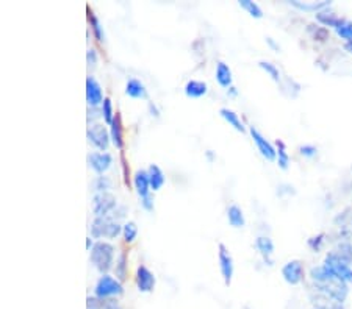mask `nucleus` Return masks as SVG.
<instances>
[{
	"label": "nucleus",
	"mask_w": 352,
	"mask_h": 309,
	"mask_svg": "<svg viewBox=\"0 0 352 309\" xmlns=\"http://www.w3.org/2000/svg\"><path fill=\"white\" fill-rule=\"evenodd\" d=\"M116 247L110 240H95L89 252V263L100 275L110 273L116 263Z\"/></svg>",
	"instance_id": "1"
},
{
	"label": "nucleus",
	"mask_w": 352,
	"mask_h": 309,
	"mask_svg": "<svg viewBox=\"0 0 352 309\" xmlns=\"http://www.w3.org/2000/svg\"><path fill=\"white\" fill-rule=\"evenodd\" d=\"M122 234V223L108 217H94L89 225V236L95 240H115Z\"/></svg>",
	"instance_id": "2"
},
{
	"label": "nucleus",
	"mask_w": 352,
	"mask_h": 309,
	"mask_svg": "<svg viewBox=\"0 0 352 309\" xmlns=\"http://www.w3.org/2000/svg\"><path fill=\"white\" fill-rule=\"evenodd\" d=\"M124 294V286L115 275H100L94 284L92 295L99 298H118Z\"/></svg>",
	"instance_id": "3"
},
{
	"label": "nucleus",
	"mask_w": 352,
	"mask_h": 309,
	"mask_svg": "<svg viewBox=\"0 0 352 309\" xmlns=\"http://www.w3.org/2000/svg\"><path fill=\"white\" fill-rule=\"evenodd\" d=\"M86 139L97 152H108L111 145L110 128L104 122H97L88 127L86 130Z\"/></svg>",
	"instance_id": "4"
},
{
	"label": "nucleus",
	"mask_w": 352,
	"mask_h": 309,
	"mask_svg": "<svg viewBox=\"0 0 352 309\" xmlns=\"http://www.w3.org/2000/svg\"><path fill=\"white\" fill-rule=\"evenodd\" d=\"M313 289L316 294L323 295L335 303H344L349 294L347 284L340 281V280H333L329 283H321V284H313Z\"/></svg>",
	"instance_id": "5"
},
{
	"label": "nucleus",
	"mask_w": 352,
	"mask_h": 309,
	"mask_svg": "<svg viewBox=\"0 0 352 309\" xmlns=\"http://www.w3.org/2000/svg\"><path fill=\"white\" fill-rule=\"evenodd\" d=\"M119 206L118 197L113 192H99L92 195V214L94 217H108Z\"/></svg>",
	"instance_id": "6"
},
{
	"label": "nucleus",
	"mask_w": 352,
	"mask_h": 309,
	"mask_svg": "<svg viewBox=\"0 0 352 309\" xmlns=\"http://www.w3.org/2000/svg\"><path fill=\"white\" fill-rule=\"evenodd\" d=\"M326 267L330 269V272L337 276L338 280H341L343 283L349 284L352 283V266H349L347 263H344L343 259L335 253L333 250L329 252L324 258V263Z\"/></svg>",
	"instance_id": "7"
},
{
	"label": "nucleus",
	"mask_w": 352,
	"mask_h": 309,
	"mask_svg": "<svg viewBox=\"0 0 352 309\" xmlns=\"http://www.w3.org/2000/svg\"><path fill=\"white\" fill-rule=\"evenodd\" d=\"M218 264H219V272L224 280V284L230 286L233 280V273H235V261L229 249L224 245V243H219L218 245Z\"/></svg>",
	"instance_id": "8"
},
{
	"label": "nucleus",
	"mask_w": 352,
	"mask_h": 309,
	"mask_svg": "<svg viewBox=\"0 0 352 309\" xmlns=\"http://www.w3.org/2000/svg\"><path fill=\"white\" fill-rule=\"evenodd\" d=\"M86 162L91 170H94L95 175H105L111 166H113L115 158L110 152H91L86 156Z\"/></svg>",
	"instance_id": "9"
},
{
	"label": "nucleus",
	"mask_w": 352,
	"mask_h": 309,
	"mask_svg": "<svg viewBox=\"0 0 352 309\" xmlns=\"http://www.w3.org/2000/svg\"><path fill=\"white\" fill-rule=\"evenodd\" d=\"M282 276H283L285 283H288L290 286L300 284L304 278H306V267H304V263L300 259H291V261H288L282 267Z\"/></svg>",
	"instance_id": "10"
},
{
	"label": "nucleus",
	"mask_w": 352,
	"mask_h": 309,
	"mask_svg": "<svg viewBox=\"0 0 352 309\" xmlns=\"http://www.w3.org/2000/svg\"><path fill=\"white\" fill-rule=\"evenodd\" d=\"M249 135L255 144V147L260 152V155L266 159V161H276L277 158V149L273 142H269L257 128L255 127H249Z\"/></svg>",
	"instance_id": "11"
},
{
	"label": "nucleus",
	"mask_w": 352,
	"mask_h": 309,
	"mask_svg": "<svg viewBox=\"0 0 352 309\" xmlns=\"http://www.w3.org/2000/svg\"><path fill=\"white\" fill-rule=\"evenodd\" d=\"M135 284L141 294H150V292H154V289H155L157 276L147 266L139 264L136 267V272H135Z\"/></svg>",
	"instance_id": "12"
},
{
	"label": "nucleus",
	"mask_w": 352,
	"mask_h": 309,
	"mask_svg": "<svg viewBox=\"0 0 352 309\" xmlns=\"http://www.w3.org/2000/svg\"><path fill=\"white\" fill-rule=\"evenodd\" d=\"M104 95V88L102 85L97 81V78L88 75L86 77V103L88 106H94V108H99L104 100H105Z\"/></svg>",
	"instance_id": "13"
},
{
	"label": "nucleus",
	"mask_w": 352,
	"mask_h": 309,
	"mask_svg": "<svg viewBox=\"0 0 352 309\" xmlns=\"http://www.w3.org/2000/svg\"><path fill=\"white\" fill-rule=\"evenodd\" d=\"M132 183H133V188H135V191H136V194H138L139 199L147 197L149 194H152L147 169H138V170L133 173Z\"/></svg>",
	"instance_id": "14"
},
{
	"label": "nucleus",
	"mask_w": 352,
	"mask_h": 309,
	"mask_svg": "<svg viewBox=\"0 0 352 309\" xmlns=\"http://www.w3.org/2000/svg\"><path fill=\"white\" fill-rule=\"evenodd\" d=\"M315 19L319 25H323V27H332V28H338L341 24H344V18H341L340 14H337L333 10L330 8H326L323 11H319L315 14Z\"/></svg>",
	"instance_id": "15"
},
{
	"label": "nucleus",
	"mask_w": 352,
	"mask_h": 309,
	"mask_svg": "<svg viewBox=\"0 0 352 309\" xmlns=\"http://www.w3.org/2000/svg\"><path fill=\"white\" fill-rule=\"evenodd\" d=\"M110 128V136H111V144L115 145V147L118 150H124V125H122V117L119 112H116V116L113 119V122H111V125L108 127Z\"/></svg>",
	"instance_id": "16"
},
{
	"label": "nucleus",
	"mask_w": 352,
	"mask_h": 309,
	"mask_svg": "<svg viewBox=\"0 0 352 309\" xmlns=\"http://www.w3.org/2000/svg\"><path fill=\"white\" fill-rule=\"evenodd\" d=\"M255 249L263 258V261L268 266H273V253H274V242L269 236H259L255 239Z\"/></svg>",
	"instance_id": "17"
},
{
	"label": "nucleus",
	"mask_w": 352,
	"mask_h": 309,
	"mask_svg": "<svg viewBox=\"0 0 352 309\" xmlns=\"http://www.w3.org/2000/svg\"><path fill=\"white\" fill-rule=\"evenodd\" d=\"M125 95H129L130 99H147L149 92L146 85L138 78H129L125 83Z\"/></svg>",
	"instance_id": "18"
},
{
	"label": "nucleus",
	"mask_w": 352,
	"mask_h": 309,
	"mask_svg": "<svg viewBox=\"0 0 352 309\" xmlns=\"http://www.w3.org/2000/svg\"><path fill=\"white\" fill-rule=\"evenodd\" d=\"M215 77H216V81L218 85L221 88H232L233 86V74H232V69L227 63L224 61H219L216 64V71H215Z\"/></svg>",
	"instance_id": "19"
},
{
	"label": "nucleus",
	"mask_w": 352,
	"mask_h": 309,
	"mask_svg": "<svg viewBox=\"0 0 352 309\" xmlns=\"http://www.w3.org/2000/svg\"><path fill=\"white\" fill-rule=\"evenodd\" d=\"M183 92L188 99H202L209 92V85L202 80H188L183 88Z\"/></svg>",
	"instance_id": "20"
},
{
	"label": "nucleus",
	"mask_w": 352,
	"mask_h": 309,
	"mask_svg": "<svg viewBox=\"0 0 352 309\" xmlns=\"http://www.w3.org/2000/svg\"><path fill=\"white\" fill-rule=\"evenodd\" d=\"M149 181H150V189L152 192H158L160 189H162L166 183V175L165 172L162 170V167H160L158 164H150L149 169Z\"/></svg>",
	"instance_id": "21"
},
{
	"label": "nucleus",
	"mask_w": 352,
	"mask_h": 309,
	"mask_svg": "<svg viewBox=\"0 0 352 309\" xmlns=\"http://www.w3.org/2000/svg\"><path fill=\"white\" fill-rule=\"evenodd\" d=\"M113 275L121 283L127 280V276H129V253L127 252H121L118 255L115 267H113Z\"/></svg>",
	"instance_id": "22"
},
{
	"label": "nucleus",
	"mask_w": 352,
	"mask_h": 309,
	"mask_svg": "<svg viewBox=\"0 0 352 309\" xmlns=\"http://www.w3.org/2000/svg\"><path fill=\"white\" fill-rule=\"evenodd\" d=\"M219 116L226 120L233 130H236V132L239 133H244L246 132V127L241 120V117H239V114H236V112L230 108H221L219 109Z\"/></svg>",
	"instance_id": "23"
},
{
	"label": "nucleus",
	"mask_w": 352,
	"mask_h": 309,
	"mask_svg": "<svg viewBox=\"0 0 352 309\" xmlns=\"http://www.w3.org/2000/svg\"><path fill=\"white\" fill-rule=\"evenodd\" d=\"M226 216H227V222L232 228H243V226L246 225L244 213L238 205H230L226 211Z\"/></svg>",
	"instance_id": "24"
},
{
	"label": "nucleus",
	"mask_w": 352,
	"mask_h": 309,
	"mask_svg": "<svg viewBox=\"0 0 352 309\" xmlns=\"http://www.w3.org/2000/svg\"><path fill=\"white\" fill-rule=\"evenodd\" d=\"M88 22H89V27H91V31H92V36L94 39L97 41L99 44H105L107 41V35H105V28H104V24L100 22V19L95 16L92 11L88 10Z\"/></svg>",
	"instance_id": "25"
},
{
	"label": "nucleus",
	"mask_w": 352,
	"mask_h": 309,
	"mask_svg": "<svg viewBox=\"0 0 352 309\" xmlns=\"http://www.w3.org/2000/svg\"><path fill=\"white\" fill-rule=\"evenodd\" d=\"M294 8L300 10V11H307V13H319V11H323L326 8H330V2H299V0H291L290 2Z\"/></svg>",
	"instance_id": "26"
},
{
	"label": "nucleus",
	"mask_w": 352,
	"mask_h": 309,
	"mask_svg": "<svg viewBox=\"0 0 352 309\" xmlns=\"http://www.w3.org/2000/svg\"><path fill=\"white\" fill-rule=\"evenodd\" d=\"M307 33L313 38V41H318V42H326L330 38L329 28L319 25V24H309L307 25Z\"/></svg>",
	"instance_id": "27"
},
{
	"label": "nucleus",
	"mask_w": 352,
	"mask_h": 309,
	"mask_svg": "<svg viewBox=\"0 0 352 309\" xmlns=\"http://www.w3.org/2000/svg\"><path fill=\"white\" fill-rule=\"evenodd\" d=\"M138 225L136 222L133 220H125L122 223V237H124V242L125 243H133L138 237Z\"/></svg>",
	"instance_id": "28"
},
{
	"label": "nucleus",
	"mask_w": 352,
	"mask_h": 309,
	"mask_svg": "<svg viewBox=\"0 0 352 309\" xmlns=\"http://www.w3.org/2000/svg\"><path fill=\"white\" fill-rule=\"evenodd\" d=\"M276 149H277V158H276L277 166H279L282 170H288L291 159H290V155H288V152H286V147H285L283 141H280V139L276 141Z\"/></svg>",
	"instance_id": "29"
},
{
	"label": "nucleus",
	"mask_w": 352,
	"mask_h": 309,
	"mask_svg": "<svg viewBox=\"0 0 352 309\" xmlns=\"http://www.w3.org/2000/svg\"><path fill=\"white\" fill-rule=\"evenodd\" d=\"M238 5L241 10H244L250 16V18H254V19H262L263 18L262 7L257 2H254V0H239Z\"/></svg>",
	"instance_id": "30"
},
{
	"label": "nucleus",
	"mask_w": 352,
	"mask_h": 309,
	"mask_svg": "<svg viewBox=\"0 0 352 309\" xmlns=\"http://www.w3.org/2000/svg\"><path fill=\"white\" fill-rule=\"evenodd\" d=\"M333 252L337 253L344 263L352 266V242L350 240H340L337 245H335Z\"/></svg>",
	"instance_id": "31"
},
{
	"label": "nucleus",
	"mask_w": 352,
	"mask_h": 309,
	"mask_svg": "<svg viewBox=\"0 0 352 309\" xmlns=\"http://www.w3.org/2000/svg\"><path fill=\"white\" fill-rule=\"evenodd\" d=\"M92 191L94 194H99V192H111V188H113V181L111 178L107 175H97L92 180Z\"/></svg>",
	"instance_id": "32"
},
{
	"label": "nucleus",
	"mask_w": 352,
	"mask_h": 309,
	"mask_svg": "<svg viewBox=\"0 0 352 309\" xmlns=\"http://www.w3.org/2000/svg\"><path fill=\"white\" fill-rule=\"evenodd\" d=\"M100 111H102V120H104V123H107L110 127L111 122H113V119H115V116H116V112H118V111H115L113 102H111L110 97H105L104 103L100 105Z\"/></svg>",
	"instance_id": "33"
},
{
	"label": "nucleus",
	"mask_w": 352,
	"mask_h": 309,
	"mask_svg": "<svg viewBox=\"0 0 352 309\" xmlns=\"http://www.w3.org/2000/svg\"><path fill=\"white\" fill-rule=\"evenodd\" d=\"M333 223L338 228H349V225H352V208H346L344 211L338 213L333 219Z\"/></svg>",
	"instance_id": "34"
},
{
	"label": "nucleus",
	"mask_w": 352,
	"mask_h": 309,
	"mask_svg": "<svg viewBox=\"0 0 352 309\" xmlns=\"http://www.w3.org/2000/svg\"><path fill=\"white\" fill-rule=\"evenodd\" d=\"M259 66H260V69H263L271 78H273L276 83H279V81H280V71H279V68L276 66V64L262 59V61H259Z\"/></svg>",
	"instance_id": "35"
},
{
	"label": "nucleus",
	"mask_w": 352,
	"mask_h": 309,
	"mask_svg": "<svg viewBox=\"0 0 352 309\" xmlns=\"http://www.w3.org/2000/svg\"><path fill=\"white\" fill-rule=\"evenodd\" d=\"M316 295H318V303L312 309H344V306L341 303H335V301L319 295V294H316Z\"/></svg>",
	"instance_id": "36"
},
{
	"label": "nucleus",
	"mask_w": 352,
	"mask_h": 309,
	"mask_svg": "<svg viewBox=\"0 0 352 309\" xmlns=\"http://www.w3.org/2000/svg\"><path fill=\"white\" fill-rule=\"evenodd\" d=\"M335 33L338 35V38L344 39L346 42L352 41V21H344V24H341L338 28H335Z\"/></svg>",
	"instance_id": "37"
},
{
	"label": "nucleus",
	"mask_w": 352,
	"mask_h": 309,
	"mask_svg": "<svg viewBox=\"0 0 352 309\" xmlns=\"http://www.w3.org/2000/svg\"><path fill=\"white\" fill-rule=\"evenodd\" d=\"M324 242H326V234H324V233H319V234H316V236H312V237L307 240V245L312 249V252L318 253L319 250L323 249Z\"/></svg>",
	"instance_id": "38"
},
{
	"label": "nucleus",
	"mask_w": 352,
	"mask_h": 309,
	"mask_svg": "<svg viewBox=\"0 0 352 309\" xmlns=\"http://www.w3.org/2000/svg\"><path fill=\"white\" fill-rule=\"evenodd\" d=\"M86 64L91 68V69H95L99 64V53L97 50H95L94 47H89L86 50Z\"/></svg>",
	"instance_id": "39"
},
{
	"label": "nucleus",
	"mask_w": 352,
	"mask_h": 309,
	"mask_svg": "<svg viewBox=\"0 0 352 309\" xmlns=\"http://www.w3.org/2000/svg\"><path fill=\"white\" fill-rule=\"evenodd\" d=\"M102 119V111L100 106L94 108V106H88V127L92 123H97Z\"/></svg>",
	"instance_id": "40"
},
{
	"label": "nucleus",
	"mask_w": 352,
	"mask_h": 309,
	"mask_svg": "<svg viewBox=\"0 0 352 309\" xmlns=\"http://www.w3.org/2000/svg\"><path fill=\"white\" fill-rule=\"evenodd\" d=\"M121 167H122V178H124V183L129 186L130 184V178H129V175H130V169H129V162H127V159H125V155H124V150L121 152Z\"/></svg>",
	"instance_id": "41"
},
{
	"label": "nucleus",
	"mask_w": 352,
	"mask_h": 309,
	"mask_svg": "<svg viewBox=\"0 0 352 309\" xmlns=\"http://www.w3.org/2000/svg\"><path fill=\"white\" fill-rule=\"evenodd\" d=\"M86 309H105L104 298H99L95 295H88L86 297Z\"/></svg>",
	"instance_id": "42"
},
{
	"label": "nucleus",
	"mask_w": 352,
	"mask_h": 309,
	"mask_svg": "<svg viewBox=\"0 0 352 309\" xmlns=\"http://www.w3.org/2000/svg\"><path fill=\"white\" fill-rule=\"evenodd\" d=\"M139 203H141V208H142L144 211H147V213H152V211L155 209V199H154V194H149L147 197L139 199Z\"/></svg>",
	"instance_id": "43"
},
{
	"label": "nucleus",
	"mask_w": 352,
	"mask_h": 309,
	"mask_svg": "<svg viewBox=\"0 0 352 309\" xmlns=\"http://www.w3.org/2000/svg\"><path fill=\"white\" fill-rule=\"evenodd\" d=\"M299 153H300L302 156H306V158H313V156H316V153H318V147H315V145H312V144L300 145V147H299Z\"/></svg>",
	"instance_id": "44"
},
{
	"label": "nucleus",
	"mask_w": 352,
	"mask_h": 309,
	"mask_svg": "<svg viewBox=\"0 0 352 309\" xmlns=\"http://www.w3.org/2000/svg\"><path fill=\"white\" fill-rule=\"evenodd\" d=\"M104 307L105 309H122L118 298H104Z\"/></svg>",
	"instance_id": "45"
},
{
	"label": "nucleus",
	"mask_w": 352,
	"mask_h": 309,
	"mask_svg": "<svg viewBox=\"0 0 352 309\" xmlns=\"http://www.w3.org/2000/svg\"><path fill=\"white\" fill-rule=\"evenodd\" d=\"M125 214H127V206H122V205H119L116 209H115V213L111 214V217H113L115 220H121V219H124L125 217Z\"/></svg>",
	"instance_id": "46"
},
{
	"label": "nucleus",
	"mask_w": 352,
	"mask_h": 309,
	"mask_svg": "<svg viewBox=\"0 0 352 309\" xmlns=\"http://www.w3.org/2000/svg\"><path fill=\"white\" fill-rule=\"evenodd\" d=\"M149 111H150V114H152V116H155V117H158V116H160V111H158L157 105H155V103H152V102H149Z\"/></svg>",
	"instance_id": "47"
},
{
	"label": "nucleus",
	"mask_w": 352,
	"mask_h": 309,
	"mask_svg": "<svg viewBox=\"0 0 352 309\" xmlns=\"http://www.w3.org/2000/svg\"><path fill=\"white\" fill-rule=\"evenodd\" d=\"M94 243H95V239H92L91 236H88V237H86V243H85L86 252H91V249L94 247Z\"/></svg>",
	"instance_id": "48"
},
{
	"label": "nucleus",
	"mask_w": 352,
	"mask_h": 309,
	"mask_svg": "<svg viewBox=\"0 0 352 309\" xmlns=\"http://www.w3.org/2000/svg\"><path fill=\"white\" fill-rule=\"evenodd\" d=\"M266 42H268V44H269L271 47H274V48H276V50H277V52L280 50V47H279V45H277V44H276V42L273 41V38H266Z\"/></svg>",
	"instance_id": "49"
},
{
	"label": "nucleus",
	"mask_w": 352,
	"mask_h": 309,
	"mask_svg": "<svg viewBox=\"0 0 352 309\" xmlns=\"http://www.w3.org/2000/svg\"><path fill=\"white\" fill-rule=\"evenodd\" d=\"M343 48H344V50H346L347 53H352V41L344 42V44H343Z\"/></svg>",
	"instance_id": "50"
},
{
	"label": "nucleus",
	"mask_w": 352,
	"mask_h": 309,
	"mask_svg": "<svg viewBox=\"0 0 352 309\" xmlns=\"http://www.w3.org/2000/svg\"><path fill=\"white\" fill-rule=\"evenodd\" d=\"M227 95H230V97H236V95H238V91H236V88H235V86L229 88V89H227Z\"/></svg>",
	"instance_id": "51"
},
{
	"label": "nucleus",
	"mask_w": 352,
	"mask_h": 309,
	"mask_svg": "<svg viewBox=\"0 0 352 309\" xmlns=\"http://www.w3.org/2000/svg\"><path fill=\"white\" fill-rule=\"evenodd\" d=\"M207 156H209V159H210V161H213V158H215V156H213V153H212V150L207 152Z\"/></svg>",
	"instance_id": "52"
}]
</instances>
